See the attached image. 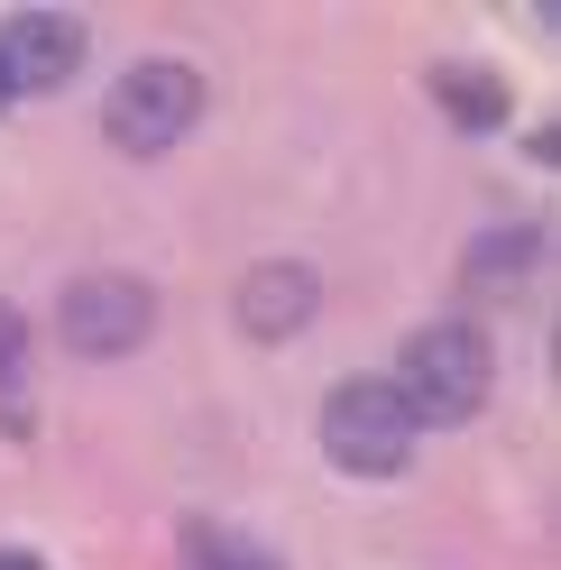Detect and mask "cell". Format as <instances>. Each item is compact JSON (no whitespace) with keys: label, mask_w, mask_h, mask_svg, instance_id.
Masks as SVG:
<instances>
[{"label":"cell","mask_w":561,"mask_h":570,"mask_svg":"<svg viewBox=\"0 0 561 570\" xmlns=\"http://www.w3.org/2000/svg\"><path fill=\"white\" fill-rule=\"evenodd\" d=\"M0 111H10V83H0Z\"/></svg>","instance_id":"cell-12"},{"label":"cell","mask_w":561,"mask_h":570,"mask_svg":"<svg viewBox=\"0 0 561 570\" xmlns=\"http://www.w3.org/2000/svg\"><path fill=\"white\" fill-rule=\"evenodd\" d=\"M19 360H28V313L0 295V377H19Z\"/></svg>","instance_id":"cell-10"},{"label":"cell","mask_w":561,"mask_h":570,"mask_svg":"<svg viewBox=\"0 0 561 570\" xmlns=\"http://www.w3.org/2000/svg\"><path fill=\"white\" fill-rule=\"evenodd\" d=\"M194 120H203V75L175 65V56L129 65V75L111 83V101H101V138H111L120 157H166Z\"/></svg>","instance_id":"cell-3"},{"label":"cell","mask_w":561,"mask_h":570,"mask_svg":"<svg viewBox=\"0 0 561 570\" xmlns=\"http://www.w3.org/2000/svg\"><path fill=\"white\" fill-rule=\"evenodd\" d=\"M387 386L405 396L414 433H424V423H470L488 405V341L470 323H424V332L405 341V368Z\"/></svg>","instance_id":"cell-2"},{"label":"cell","mask_w":561,"mask_h":570,"mask_svg":"<svg viewBox=\"0 0 561 570\" xmlns=\"http://www.w3.org/2000/svg\"><path fill=\"white\" fill-rule=\"evenodd\" d=\"M185 561L194 570H286L267 543H249V533H230V524H185Z\"/></svg>","instance_id":"cell-8"},{"label":"cell","mask_w":561,"mask_h":570,"mask_svg":"<svg viewBox=\"0 0 561 570\" xmlns=\"http://www.w3.org/2000/svg\"><path fill=\"white\" fill-rule=\"evenodd\" d=\"M0 570H47V561L38 552H0Z\"/></svg>","instance_id":"cell-11"},{"label":"cell","mask_w":561,"mask_h":570,"mask_svg":"<svg viewBox=\"0 0 561 570\" xmlns=\"http://www.w3.org/2000/svg\"><path fill=\"white\" fill-rule=\"evenodd\" d=\"M65 341L83 350V360H129L138 341H148V323H157V295L138 276H120V267H101V276H83V285H65Z\"/></svg>","instance_id":"cell-4"},{"label":"cell","mask_w":561,"mask_h":570,"mask_svg":"<svg viewBox=\"0 0 561 570\" xmlns=\"http://www.w3.org/2000/svg\"><path fill=\"white\" fill-rule=\"evenodd\" d=\"M524 267H534V230H488L470 248V285H479V295H506Z\"/></svg>","instance_id":"cell-9"},{"label":"cell","mask_w":561,"mask_h":570,"mask_svg":"<svg viewBox=\"0 0 561 570\" xmlns=\"http://www.w3.org/2000/svg\"><path fill=\"white\" fill-rule=\"evenodd\" d=\"M230 304H239V332L249 341H295L313 323V304H323V276H313L304 258H267V267L239 276Z\"/></svg>","instance_id":"cell-6"},{"label":"cell","mask_w":561,"mask_h":570,"mask_svg":"<svg viewBox=\"0 0 561 570\" xmlns=\"http://www.w3.org/2000/svg\"><path fill=\"white\" fill-rule=\"evenodd\" d=\"M323 460L350 479H396L405 460H414V414L387 377H341L332 396H323Z\"/></svg>","instance_id":"cell-1"},{"label":"cell","mask_w":561,"mask_h":570,"mask_svg":"<svg viewBox=\"0 0 561 570\" xmlns=\"http://www.w3.org/2000/svg\"><path fill=\"white\" fill-rule=\"evenodd\" d=\"M83 65V19H56V10H19L0 19V83L19 92H65Z\"/></svg>","instance_id":"cell-5"},{"label":"cell","mask_w":561,"mask_h":570,"mask_svg":"<svg viewBox=\"0 0 561 570\" xmlns=\"http://www.w3.org/2000/svg\"><path fill=\"white\" fill-rule=\"evenodd\" d=\"M433 101H442L461 129H498V120H506V92H498V75H479V65H442V75H433Z\"/></svg>","instance_id":"cell-7"}]
</instances>
